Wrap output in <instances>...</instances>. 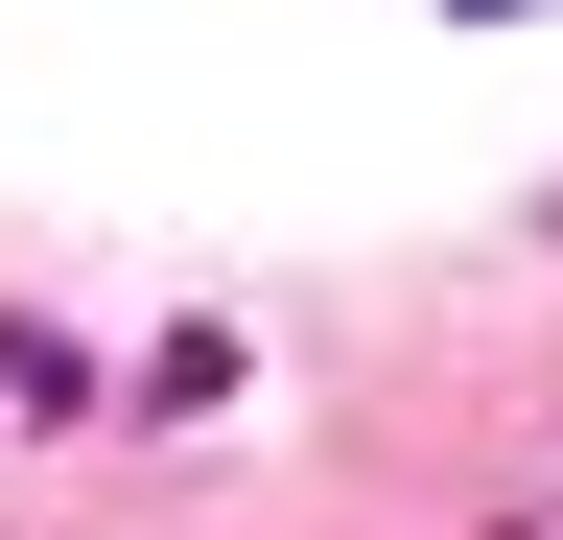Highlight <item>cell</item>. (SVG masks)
Masks as SVG:
<instances>
[{"mask_svg":"<svg viewBox=\"0 0 563 540\" xmlns=\"http://www.w3.org/2000/svg\"><path fill=\"white\" fill-rule=\"evenodd\" d=\"M470 24H517V0H470Z\"/></svg>","mask_w":563,"mask_h":540,"instance_id":"1","label":"cell"}]
</instances>
